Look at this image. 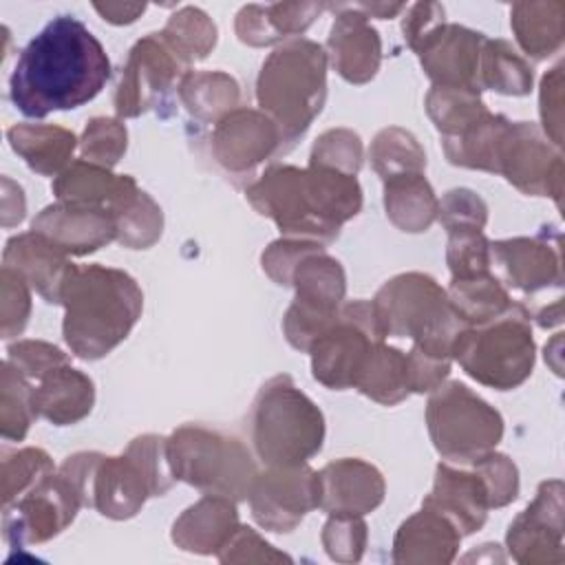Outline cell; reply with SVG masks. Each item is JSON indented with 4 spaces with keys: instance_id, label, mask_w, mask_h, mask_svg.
<instances>
[{
    "instance_id": "cell-13",
    "label": "cell",
    "mask_w": 565,
    "mask_h": 565,
    "mask_svg": "<svg viewBox=\"0 0 565 565\" xmlns=\"http://www.w3.org/2000/svg\"><path fill=\"white\" fill-rule=\"evenodd\" d=\"M247 501L254 521L269 532H291L320 503L318 472L307 463L267 466L256 472Z\"/></svg>"
},
{
    "instance_id": "cell-42",
    "label": "cell",
    "mask_w": 565,
    "mask_h": 565,
    "mask_svg": "<svg viewBox=\"0 0 565 565\" xmlns=\"http://www.w3.org/2000/svg\"><path fill=\"white\" fill-rule=\"evenodd\" d=\"M426 110L441 137L457 135L488 108L477 90L455 86H433L426 95Z\"/></svg>"
},
{
    "instance_id": "cell-21",
    "label": "cell",
    "mask_w": 565,
    "mask_h": 565,
    "mask_svg": "<svg viewBox=\"0 0 565 565\" xmlns=\"http://www.w3.org/2000/svg\"><path fill=\"white\" fill-rule=\"evenodd\" d=\"M31 230L49 238L68 256H84L117 238L115 216L108 210L64 203L44 207L31 223Z\"/></svg>"
},
{
    "instance_id": "cell-34",
    "label": "cell",
    "mask_w": 565,
    "mask_h": 565,
    "mask_svg": "<svg viewBox=\"0 0 565 565\" xmlns=\"http://www.w3.org/2000/svg\"><path fill=\"white\" fill-rule=\"evenodd\" d=\"M510 26L521 49L534 60H545L563 44V2H516L510 11Z\"/></svg>"
},
{
    "instance_id": "cell-6",
    "label": "cell",
    "mask_w": 565,
    "mask_h": 565,
    "mask_svg": "<svg viewBox=\"0 0 565 565\" xmlns=\"http://www.w3.org/2000/svg\"><path fill=\"white\" fill-rule=\"evenodd\" d=\"M371 302L384 340L411 338L426 355L452 360V342L466 324L435 278L419 271L399 274L386 280Z\"/></svg>"
},
{
    "instance_id": "cell-49",
    "label": "cell",
    "mask_w": 565,
    "mask_h": 565,
    "mask_svg": "<svg viewBox=\"0 0 565 565\" xmlns=\"http://www.w3.org/2000/svg\"><path fill=\"white\" fill-rule=\"evenodd\" d=\"M475 472L483 479L490 497V508H503L519 494V472L512 459L494 450L472 461Z\"/></svg>"
},
{
    "instance_id": "cell-43",
    "label": "cell",
    "mask_w": 565,
    "mask_h": 565,
    "mask_svg": "<svg viewBox=\"0 0 565 565\" xmlns=\"http://www.w3.org/2000/svg\"><path fill=\"white\" fill-rule=\"evenodd\" d=\"M53 461L42 448H22L4 452L2 459V508L29 492L40 479L51 475Z\"/></svg>"
},
{
    "instance_id": "cell-8",
    "label": "cell",
    "mask_w": 565,
    "mask_h": 565,
    "mask_svg": "<svg viewBox=\"0 0 565 565\" xmlns=\"http://www.w3.org/2000/svg\"><path fill=\"white\" fill-rule=\"evenodd\" d=\"M450 353L472 380L497 391L516 388L530 377L534 366L527 309L512 302L501 316L477 327H463Z\"/></svg>"
},
{
    "instance_id": "cell-33",
    "label": "cell",
    "mask_w": 565,
    "mask_h": 565,
    "mask_svg": "<svg viewBox=\"0 0 565 565\" xmlns=\"http://www.w3.org/2000/svg\"><path fill=\"white\" fill-rule=\"evenodd\" d=\"M386 216L402 232H426L437 218L439 201L424 172L399 174L384 181Z\"/></svg>"
},
{
    "instance_id": "cell-7",
    "label": "cell",
    "mask_w": 565,
    "mask_h": 565,
    "mask_svg": "<svg viewBox=\"0 0 565 565\" xmlns=\"http://www.w3.org/2000/svg\"><path fill=\"white\" fill-rule=\"evenodd\" d=\"M324 441L320 408L289 375L267 380L252 406V444L265 466H300Z\"/></svg>"
},
{
    "instance_id": "cell-12",
    "label": "cell",
    "mask_w": 565,
    "mask_h": 565,
    "mask_svg": "<svg viewBox=\"0 0 565 565\" xmlns=\"http://www.w3.org/2000/svg\"><path fill=\"white\" fill-rule=\"evenodd\" d=\"M377 342H384L371 300L340 307L338 320L309 347L313 377L333 391L355 388Z\"/></svg>"
},
{
    "instance_id": "cell-3",
    "label": "cell",
    "mask_w": 565,
    "mask_h": 565,
    "mask_svg": "<svg viewBox=\"0 0 565 565\" xmlns=\"http://www.w3.org/2000/svg\"><path fill=\"white\" fill-rule=\"evenodd\" d=\"M60 475L73 486L82 505L108 519L135 516L148 497H163L177 481L168 461V437H135L121 457L77 452L66 457Z\"/></svg>"
},
{
    "instance_id": "cell-32",
    "label": "cell",
    "mask_w": 565,
    "mask_h": 565,
    "mask_svg": "<svg viewBox=\"0 0 565 565\" xmlns=\"http://www.w3.org/2000/svg\"><path fill=\"white\" fill-rule=\"evenodd\" d=\"M11 148L40 174L60 172L77 146V137L51 124H15L7 130Z\"/></svg>"
},
{
    "instance_id": "cell-5",
    "label": "cell",
    "mask_w": 565,
    "mask_h": 565,
    "mask_svg": "<svg viewBox=\"0 0 565 565\" xmlns=\"http://www.w3.org/2000/svg\"><path fill=\"white\" fill-rule=\"evenodd\" d=\"M327 97V53L320 44L296 38L263 62L256 79L260 110L278 126L282 152L296 143L322 110Z\"/></svg>"
},
{
    "instance_id": "cell-54",
    "label": "cell",
    "mask_w": 565,
    "mask_h": 565,
    "mask_svg": "<svg viewBox=\"0 0 565 565\" xmlns=\"http://www.w3.org/2000/svg\"><path fill=\"white\" fill-rule=\"evenodd\" d=\"M223 563H252V561H289L287 554L276 552L267 541H263L252 527L238 525L225 545L216 552Z\"/></svg>"
},
{
    "instance_id": "cell-23",
    "label": "cell",
    "mask_w": 565,
    "mask_h": 565,
    "mask_svg": "<svg viewBox=\"0 0 565 565\" xmlns=\"http://www.w3.org/2000/svg\"><path fill=\"white\" fill-rule=\"evenodd\" d=\"M490 260L499 265L508 285L523 294H536L552 285L558 287L563 280L558 245H552L547 234L490 243Z\"/></svg>"
},
{
    "instance_id": "cell-1",
    "label": "cell",
    "mask_w": 565,
    "mask_h": 565,
    "mask_svg": "<svg viewBox=\"0 0 565 565\" xmlns=\"http://www.w3.org/2000/svg\"><path fill=\"white\" fill-rule=\"evenodd\" d=\"M108 77L110 60L102 42L77 18L57 15L20 51L9 97L22 115L42 119L84 106Z\"/></svg>"
},
{
    "instance_id": "cell-22",
    "label": "cell",
    "mask_w": 565,
    "mask_h": 565,
    "mask_svg": "<svg viewBox=\"0 0 565 565\" xmlns=\"http://www.w3.org/2000/svg\"><path fill=\"white\" fill-rule=\"evenodd\" d=\"M320 503L327 514H366L384 499L382 472L362 459H335L318 472Z\"/></svg>"
},
{
    "instance_id": "cell-4",
    "label": "cell",
    "mask_w": 565,
    "mask_h": 565,
    "mask_svg": "<svg viewBox=\"0 0 565 565\" xmlns=\"http://www.w3.org/2000/svg\"><path fill=\"white\" fill-rule=\"evenodd\" d=\"M62 333L82 360L108 355L141 316L143 294L132 276L104 265L73 267L62 285Z\"/></svg>"
},
{
    "instance_id": "cell-45",
    "label": "cell",
    "mask_w": 565,
    "mask_h": 565,
    "mask_svg": "<svg viewBox=\"0 0 565 565\" xmlns=\"http://www.w3.org/2000/svg\"><path fill=\"white\" fill-rule=\"evenodd\" d=\"M446 260L452 278H470L490 271V241L483 230L457 227L448 230Z\"/></svg>"
},
{
    "instance_id": "cell-30",
    "label": "cell",
    "mask_w": 565,
    "mask_h": 565,
    "mask_svg": "<svg viewBox=\"0 0 565 565\" xmlns=\"http://www.w3.org/2000/svg\"><path fill=\"white\" fill-rule=\"evenodd\" d=\"M38 382L33 388L35 413L55 426L77 424L95 404L93 380L71 364L53 369Z\"/></svg>"
},
{
    "instance_id": "cell-39",
    "label": "cell",
    "mask_w": 565,
    "mask_h": 565,
    "mask_svg": "<svg viewBox=\"0 0 565 565\" xmlns=\"http://www.w3.org/2000/svg\"><path fill=\"white\" fill-rule=\"evenodd\" d=\"M159 35L183 64L203 60L216 44V26L199 7H183L170 15Z\"/></svg>"
},
{
    "instance_id": "cell-37",
    "label": "cell",
    "mask_w": 565,
    "mask_h": 565,
    "mask_svg": "<svg viewBox=\"0 0 565 565\" xmlns=\"http://www.w3.org/2000/svg\"><path fill=\"white\" fill-rule=\"evenodd\" d=\"M355 388L362 395L386 406L402 402L411 393L406 375V353L395 347H386L384 342H377L366 360L364 371L360 373Z\"/></svg>"
},
{
    "instance_id": "cell-17",
    "label": "cell",
    "mask_w": 565,
    "mask_h": 565,
    "mask_svg": "<svg viewBox=\"0 0 565 565\" xmlns=\"http://www.w3.org/2000/svg\"><path fill=\"white\" fill-rule=\"evenodd\" d=\"M483 42V33L441 22L411 49L419 55V62L435 86H455L481 93L479 64Z\"/></svg>"
},
{
    "instance_id": "cell-48",
    "label": "cell",
    "mask_w": 565,
    "mask_h": 565,
    "mask_svg": "<svg viewBox=\"0 0 565 565\" xmlns=\"http://www.w3.org/2000/svg\"><path fill=\"white\" fill-rule=\"evenodd\" d=\"M322 545L338 563H355L366 545V523L358 514H329L322 530Z\"/></svg>"
},
{
    "instance_id": "cell-40",
    "label": "cell",
    "mask_w": 565,
    "mask_h": 565,
    "mask_svg": "<svg viewBox=\"0 0 565 565\" xmlns=\"http://www.w3.org/2000/svg\"><path fill=\"white\" fill-rule=\"evenodd\" d=\"M373 170L386 181L399 174H417L426 168V154L413 132L391 126L371 141Z\"/></svg>"
},
{
    "instance_id": "cell-51",
    "label": "cell",
    "mask_w": 565,
    "mask_h": 565,
    "mask_svg": "<svg viewBox=\"0 0 565 565\" xmlns=\"http://www.w3.org/2000/svg\"><path fill=\"white\" fill-rule=\"evenodd\" d=\"M7 360L24 375L42 380L53 369L68 364V355L42 340H20L7 349Z\"/></svg>"
},
{
    "instance_id": "cell-38",
    "label": "cell",
    "mask_w": 565,
    "mask_h": 565,
    "mask_svg": "<svg viewBox=\"0 0 565 565\" xmlns=\"http://www.w3.org/2000/svg\"><path fill=\"white\" fill-rule=\"evenodd\" d=\"M532 66L505 40H486L481 49L479 82L503 95H527L532 90Z\"/></svg>"
},
{
    "instance_id": "cell-2",
    "label": "cell",
    "mask_w": 565,
    "mask_h": 565,
    "mask_svg": "<svg viewBox=\"0 0 565 565\" xmlns=\"http://www.w3.org/2000/svg\"><path fill=\"white\" fill-rule=\"evenodd\" d=\"M247 201L269 216L289 238L331 243L342 223L362 207V188L355 174L313 166L274 163L247 190Z\"/></svg>"
},
{
    "instance_id": "cell-16",
    "label": "cell",
    "mask_w": 565,
    "mask_h": 565,
    "mask_svg": "<svg viewBox=\"0 0 565 565\" xmlns=\"http://www.w3.org/2000/svg\"><path fill=\"white\" fill-rule=\"evenodd\" d=\"M530 121L510 124L499 148V174L534 196H554L561 205L563 161Z\"/></svg>"
},
{
    "instance_id": "cell-55",
    "label": "cell",
    "mask_w": 565,
    "mask_h": 565,
    "mask_svg": "<svg viewBox=\"0 0 565 565\" xmlns=\"http://www.w3.org/2000/svg\"><path fill=\"white\" fill-rule=\"evenodd\" d=\"M563 66H554L552 73H547L541 82V119L543 130L554 141V146H561V126H563Z\"/></svg>"
},
{
    "instance_id": "cell-53",
    "label": "cell",
    "mask_w": 565,
    "mask_h": 565,
    "mask_svg": "<svg viewBox=\"0 0 565 565\" xmlns=\"http://www.w3.org/2000/svg\"><path fill=\"white\" fill-rule=\"evenodd\" d=\"M322 243L316 241H307V238H280L276 243H271L265 252H263V269L267 271V276L282 287L291 285V276L296 265L313 249H320Z\"/></svg>"
},
{
    "instance_id": "cell-36",
    "label": "cell",
    "mask_w": 565,
    "mask_h": 565,
    "mask_svg": "<svg viewBox=\"0 0 565 565\" xmlns=\"http://www.w3.org/2000/svg\"><path fill=\"white\" fill-rule=\"evenodd\" d=\"M446 294L466 327L483 324L508 311L512 305L505 287L490 271L470 278H452Z\"/></svg>"
},
{
    "instance_id": "cell-29",
    "label": "cell",
    "mask_w": 565,
    "mask_h": 565,
    "mask_svg": "<svg viewBox=\"0 0 565 565\" xmlns=\"http://www.w3.org/2000/svg\"><path fill=\"white\" fill-rule=\"evenodd\" d=\"M236 501L218 494H205L190 505L172 525V541L188 552H218L238 527Z\"/></svg>"
},
{
    "instance_id": "cell-50",
    "label": "cell",
    "mask_w": 565,
    "mask_h": 565,
    "mask_svg": "<svg viewBox=\"0 0 565 565\" xmlns=\"http://www.w3.org/2000/svg\"><path fill=\"white\" fill-rule=\"evenodd\" d=\"M31 313V294L24 276L2 265V338L20 335Z\"/></svg>"
},
{
    "instance_id": "cell-19",
    "label": "cell",
    "mask_w": 565,
    "mask_h": 565,
    "mask_svg": "<svg viewBox=\"0 0 565 565\" xmlns=\"http://www.w3.org/2000/svg\"><path fill=\"white\" fill-rule=\"evenodd\" d=\"M508 547L519 563H561L563 556V486L541 483L534 501L510 523Z\"/></svg>"
},
{
    "instance_id": "cell-56",
    "label": "cell",
    "mask_w": 565,
    "mask_h": 565,
    "mask_svg": "<svg viewBox=\"0 0 565 565\" xmlns=\"http://www.w3.org/2000/svg\"><path fill=\"white\" fill-rule=\"evenodd\" d=\"M441 22H446L444 7L437 2H419V4L408 7L404 22H402V31H404L408 46H413L417 40H422L430 29H435Z\"/></svg>"
},
{
    "instance_id": "cell-35",
    "label": "cell",
    "mask_w": 565,
    "mask_h": 565,
    "mask_svg": "<svg viewBox=\"0 0 565 565\" xmlns=\"http://www.w3.org/2000/svg\"><path fill=\"white\" fill-rule=\"evenodd\" d=\"M179 97L196 119H221L238 106L241 90L232 75L221 71H188L179 82Z\"/></svg>"
},
{
    "instance_id": "cell-26",
    "label": "cell",
    "mask_w": 565,
    "mask_h": 565,
    "mask_svg": "<svg viewBox=\"0 0 565 565\" xmlns=\"http://www.w3.org/2000/svg\"><path fill=\"white\" fill-rule=\"evenodd\" d=\"M422 505L448 516L461 534H472L486 523L490 497L477 472L455 470L448 463H439L433 490Z\"/></svg>"
},
{
    "instance_id": "cell-20",
    "label": "cell",
    "mask_w": 565,
    "mask_h": 565,
    "mask_svg": "<svg viewBox=\"0 0 565 565\" xmlns=\"http://www.w3.org/2000/svg\"><path fill=\"white\" fill-rule=\"evenodd\" d=\"M335 11L327 40V60L351 84H366L375 77L382 60V42L369 18L355 4H324Z\"/></svg>"
},
{
    "instance_id": "cell-31",
    "label": "cell",
    "mask_w": 565,
    "mask_h": 565,
    "mask_svg": "<svg viewBox=\"0 0 565 565\" xmlns=\"http://www.w3.org/2000/svg\"><path fill=\"white\" fill-rule=\"evenodd\" d=\"M510 119L486 110L457 135L441 137L444 152L452 166L499 172V148L510 128Z\"/></svg>"
},
{
    "instance_id": "cell-28",
    "label": "cell",
    "mask_w": 565,
    "mask_h": 565,
    "mask_svg": "<svg viewBox=\"0 0 565 565\" xmlns=\"http://www.w3.org/2000/svg\"><path fill=\"white\" fill-rule=\"evenodd\" d=\"M324 11L318 2L245 4L236 13V35L249 46H269L285 38L300 35Z\"/></svg>"
},
{
    "instance_id": "cell-14",
    "label": "cell",
    "mask_w": 565,
    "mask_h": 565,
    "mask_svg": "<svg viewBox=\"0 0 565 565\" xmlns=\"http://www.w3.org/2000/svg\"><path fill=\"white\" fill-rule=\"evenodd\" d=\"M79 508L82 501L73 486L60 472H51L20 499L4 505V539L15 547L44 543L73 523Z\"/></svg>"
},
{
    "instance_id": "cell-25",
    "label": "cell",
    "mask_w": 565,
    "mask_h": 565,
    "mask_svg": "<svg viewBox=\"0 0 565 565\" xmlns=\"http://www.w3.org/2000/svg\"><path fill=\"white\" fill-rule=\"evenodd\" d=\"M4 265L20 271L24 280L51 305H60L62 285L75 267L68 254L38 232L18 234L7 241Z\"/></svg>"
},
{
    "instance_id": "cell-58",
    "label": "cell",
    "mask_w": 565,
    "mask_h": 565,
    "mask_svg": "<svg viewBox=\"0 0 565 565\" xmlns=\"http://www.w3.org/2000/svg\"><path fill=\"white\" fill-rule=\"evenodd\" d=\"M355 9L360 13H364L366 18L375 15V18H393L399 11H406V4H382V2H373V4H355Z\"/></svg>"
},
{
    "instance_id": "cell-46",
    "label": "cell",
    "mask_w": 565,
    "mask_h": 565,
    "mask_svg": "<svg viewBox=\"0 0 565 565\" xmlns=\"http://www.w3.org/2000/svg\"><path fill=\"white\" fill-rule=\"evenodd\" d=\"M126 139L128 132L119 119L95 117L86 124L79 141L82 159L110 170L126 152Z\"/></svg>"
},
{
    "instance_id": "cell-9",
    "label": "cell",
    "mask_w": 565,
    "mask_h": 565,
    "mask_svg": "<svg viewBox=\"0 0 565 565\" xmlns=\"http://www.w3.org/2000/svg\"><path fill=\"white\" fill-rule=\"evenodd\" d=\"M168 461L177 481L232 501L247 499L256 477L252 452L241 439L199 424L179 426L168 437Z\"/></svg>"
},
{
    "instance_id": "cell-10",
    "label": "cell",
    "mask_w": 565,
    "mask_h": 565,
    "mask_svg": "<svg viewBox=\"0 0 565 565\" xmlns=\"http://www.w3.org/2000/svg\"><path fill=\"white\" fill-rule=\"evenodd\" d=\"M426 424L437 452L448 461L472 463L494 450L503 419L488 402L461 382L439 384L426 406Z\"/></svg>"
},
{
    "instance_id": "cell-11",
    "label": "cell",
    "mask_w": 565,
    "mask_h": 565,
    "mask_svg": "<svg viewBox=\"0 0 565 565\" xmlns=\"http://www.w3.org/2000/svg\"><path fill=\"white\" fill-rule=\"evenodd\" d=\"M291 285L296 287V298L282 318V331L294 349L309 353L313 340L340 316L347 291L344 269L320 247L296 265Z\"/></svg>"
},
{
    "instance_id": "cell-47",
    "label": "cell",
    "mask_w": 565,
    "mask_h": 565,
    "mask_svg": "<svg viewBox=\"0 0 565 565\" xmlns=\"http://www.w3.org/2000/svg\"><path fill=\"white\" fill-rule=\"evenodd\" d=\"M309 163L358 174L362 166V141L358 132L349 128H331L322 132L311 148Z\"/></svg>"
},
{
    "instance_id": "cell-18",
    "label": "cell",
    "mask_w": 565,
    "mask_h": 565,
    "mask_svg": "<svg viewBox=\"0 0 565 565\" xmlns=\"http://www.w3.org/2000/svg\"><path fill=\"white\" fill-rule=\"evenodd\" d=\"M214 159L232 174H249L260 161L282 152L278 126L258 110L234 108L221 117L212 132Z\"/></svg>"
},
{
    "instance_id": "cell-27",
    "label": "cell",
    "mask_w": 565,
    "mask_h": 565,
    "mask_svg": "<svg viewBox=\"0 0 565 565\" xmlns=\"http://www.w3.org/2000/svg\"><path fill=\"white\" fill-rule=\"evenodd\" d=\"M461 532L441 512L422 505L406 519L393 541L395 563H450L457 554Z\"/></svg>"
},
{
    "instance_id": "cell-15",
    "label": "cell",
    "mask_w": 565,
    "mask_h": 565,
    "mask_svg": "<svg viewBox=\"0 0 565 565\" xmlns=\"http://www.w3.org/2000/svg\"><path fill=\"white\" fill-rule=\"evenodd\" d=\"M185 64L159 33H148L128 53L121 79L115 90V110L121 117H137L163 102Z\"/></svg>"
},
{
    "instance_id": "cell-52",
    "label": "cell",
    "mask_w": 565,
    "mask_h": 565,
    "mask_svg": "<svg viewBox=\"0 0 565 565\" xmlns=\"http://www.w3.org/2000/svg\"><path fill=\"white\" fill-rule=\"evenodd\" d=\"M437 216L446 230H457V227L483 230L488 221V205L477 192L457 188L446 192V196L439 201Z\"/></svg>"
},
{
    "instance_id": "cell-41",
    "label": "cell",
    "mask_w": 565,
    "mask_h": 565,
    "mask_svg": "<svg viewBox=\"0 0 565 565\" xmlns=\"http://www.w3.org/2000/svg\"><path fill=\"white\" fill-rule=\"evenodd\" d=\"M38 417L33 406V386L9 360L2 364V391H0V428L4 439L22 441Z\"/></svg>"
},
{
    "instance_id": "cell-44",
    "label": "cell",
    "mask_w": 565,
    "mask_h": 565,
    "mask_svg": "<svg viewBox=\"0 0 565 565\" xmlns=\"http://www.w3.org/2000/svg\"><path fill=\"white\" fill-rule=\"evenodd\" d=\"M117 241L130 249H146L159 241L163 227L161 207L146 194L139 192L137 199L115 216Z\"/></svg>"
},
{
    "instance_id": "cell-57",
    "label": "cell",
    "mask_w": 565,
    "mask_h": 565,
    "mask_svg": "<svg viewBox=\"0 0 565 565\" xmlns=\"http://www.w3.org/2000/svg\"><path fill=\"white\" fill-rule=\"evenodd\" d=\"M93 7L106 22H113V24L135 22L146 11V4H121V2H106V4H93Z\"/></svg>"
},
{
    "instance_id": "cell-24",
    "label": "cell",
    "mask_w": 565,
    "mask_h": 565,
    "mask_svg": "<svg viewBox=\"0 0 565 565\" xmlns=\"http://www.w3.org/2000/svg\"><path fill=\"white\" fill-rule=\"evenodd\" d=\"M139 192L141 190L132 177L113 174L108 168L86 159L71 163L53 181V194L57 201L102 207L113 216L121 214Z\"/></svg>"
}]
</instances>
